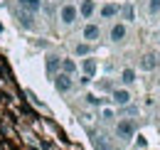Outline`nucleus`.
<instances>
[{
  "mask_svg": "<svg viewBox=\"0 0 160 150\" xmlns=\"http://www.w3.org/2000/svg\"><path fill=\"white\" fill-rule=\"evenodd\" d=\"M91 143H94V148H96V150H116V148L108 145L106 135H101V133H94V135H91Z\"/></svg>",
  "mask_w": 160,
  "mask_h": 150,
  "instance_id": "nucleus-12",
  "label": "nucleus"
},
{
  "mask_svg": "<svg viewBox=\"0 0 160 150\" xmlns=\"http://www.w3.org/2000/svg\"><path fill=\"white\" fill-rule=\"evenodd\" d=\"M121 18L126 20V22H133V20H136V8H133L131 2L121 5Z\"/></svg>",
  "mask_w": 160,
  "mask_h": 150,
  "instance_id": "nucleus-15",
  "label": "nucleus"
},
{
  "mask_svg": "<svg viewBox=\"0 0 160 150\" xmlns=\"http://www.w3.org/2000/svg\"><path fill=\"white\" fill-rule=\"evenodd\" d=\"M160 12V0H148V15H158Z\"/></svg>",
  "mask_w": 160,
  "mask_h": 150,
  "instance_id": "nucleus-19",
  "label": "nucleus"
},
{
  "mask_svg": "<svg viewBox=\"0 0 160 150\" xmlns=\"http://www.w3.org/2000/svg\"><path fill=\"white\" fill-rule=\"evenodd\" d=\"M52 81H54V89L59 91V94H69L72 89H74V79L69 74H64V72H59V74L52 76Z\"/></svg>",
  "mask_w": 160,
  "mask_h": 150,
  "instance_id": "nucleus-3",
  "label": "nucleus"
},
{
  "mask_svg": "<svg viewBox=\"0 0 160 150\" xmlns=\"http://www.w3.org/2000/svg\"><path fill=\"white\" fill-rule=\"evenodd\" d=\"M74 54L77 57H89L91 54V44H89V42H79V44L74 47Z\"/></svg>",
  "mask_w": 160,
  "mask_h": 150,
  "instance_id": "nucleus-17",
  "label": "nucleus"
},
{
  "mask_svg": "<svg viewBox=\"0 0 160 150\" xmlns=\"http://www.w3.org/2000/svg\"><path fill=\"white\" fill-rule=\"evenodd\" d=\"M155 57H158V62H160V52H158V54H155Z\"/></svg>",
  "mask_w": 160,
  "mask_h": 150,
  "instance_id": "nucleus-21",
  "label": "nucleus"
},
{
  "mask_svg": "<svg viewBox=\"0 0 160 150\" xmlns=\"http://www.w3.org/2000/svg\"><path fill=\"white\" fill-rule=\"evenodd\" d=\"M44 67H47V74L54 76L62 72V57L59 54H47L44 57Z\"/></svg>",
  "mask_w": 160,
  "mask_h": 150,
  "instance_id": "nucleus-5",
  "label": "nucleus"
},
{
  "mask_svg": "<svg viewBox=\"0 0 160 150\" xmlns=\"http://www.w3.org/2000/svg\"><path fill=\"white\" fill-rule=\"evenodd\" d=\"M77 20H79V8L74 2H64L59 8V22L64 27H72V25H77Z\"/></svg>",
  "mask_w": 160,
  "mask_h": 150,
  "instance_id": "nucleus-1",
  "label": "nucleus"
},
{
  "mask_svg": "<svg viewBox=\"0 0 160 150\" xmlns=\"http://www.w3.org/2000/svg\"><path fill=\"white\" fill-rule=\"evenodd\" d=\"M62 72L69 74V76H74L77 74V62H74V59H62Z\"/></svg>",
  "mask_w": 160,
  "mask_h": 150,
  "instance_id": "nucleus-16",
  "label": "nucleus"
},
{
  "mask_svg": "<svg viewBox=\"0 0 160 150\" xmlns=\"http://www.w3.org/2000/svg\"><path fill=\"white\" fill-rule=\"evenodd\" d=\"M121 81H123V84H133V81H136V72H133V69H123V72H121Z\"/></svg>",
  "mask_w": 160,
  "mask_h": 150,
  "instance_id": "nucleus-18",
  "label": "nucleus"
},
{
  "mask_svg": "<svg viewBox=\"0 0 160 150\" xmlns=\"http://www.w3.org/2000/svg\"><path fill=\"white\" fill-rule=\"evenodd\" d=\"M94 12H96V2H94V0H81L79 2V18L91 20Z\"/></svg>",
  "mask_w": 160,
  "mask_h": 150,
  "instance_id": "nucleus-9",
  "label": "nucleus"
},
{
  "mask_svg": "<svg viewBox=\"0 0 160 150\" xmlns=\"http://www.w3.org/2000/svg\"><path fill=\"white\" fill-rule=\"evenodd\" d=\"M126 32H128V27H126V22H116L113 27H111V42H123L126 39Z\"/></svg>",
  "mask_w": 160,
  "mask_h": 150,
  "instance_id": "nucleus-10",
  "label": "nucleus"
},
{
  "mask_svg": "<svg viewBox=\"0 0 160 150\" xmlns=\"http://www.w3.org/2000/svg\"><path fill=\"white\" fill-rule=\"evenodd\" d=\"M111 101H113L116 106H128V103H131V91L116 89V91H111Z\"/></svg>",
  "mask_w": 160,
  "mask_h": 150,
  "instance_id": "nucleus-8",
  "label": "nucleus"
},
{
  "mask_svg": "<svg viewBox=\"0 0 160 150\" xmlns=\"http://www.w3.org/2000/svg\"><path fill=\"white\" fill-rule=\"evenodd\" d=\"M86 103H91V106H101V98H96V96H86Z\"/></svg>",
  "mask_w": 160,
  "mask_h": 150,
  "instance_id": "nucleus-20",
  "label": "nucleus"
},
{
  "mask_svg": "<svg viewBox=\"0 0 160 150\" xmlns=\"http://www.w3.org/2000/svg\"><path fill=\"white\" fill-rule=\"evenodd\" d=\"M158 57L155 54H145L143 57V59H140V67H143V69H145V72H153V69H158Z\"/></svg>",
  "mask_w": 160,
  "mask_h": 150,
  "instance_id": "nucleus-13",
  "label": "nucleus"
},
{
  "mask_svg": "<svg viewBox=\"0 0 160 150\" xmlns=\"http://www.w3.org/2000/svg\"><path fill=\"white\" fill-rule=\"evenodd\" d=\"M81 37H84V42H96V39L101 37V27L99 25H94V22H86L84 25V30H81Z\"/></svg>",
  "mask_w": 160,
  "mask_h": 150,
  "instance_id": "nucleus-4",
  "label": "nucleus"
},
{
  "mask_svg": "<svg viewBox=\"0 0 160 150\" xmlns=\"http://www.w3.org/2000/svg\"><path fill=\"white\" fill-rule=\"evenodd\" d=\"M81 72H84V76H94L96 74V59L86 57V59L81 62Z\"/></svg>",
  "mask_w": 160,
  "mask_h": 150,
  "instance_id": "nucleus-14",
  "label": "nucleus"
},
{
  "mask_svg": "<svg viewBox=\"0 0 160 150\" xmlns=\"http://www.w3.org/2000/svg\"><path fill=\"white\" fill-rule=\"evenodd\" d=\"M99 15L103 20L118 18V15H121V5H118V2H106V5H101V8H99Z\"/></svg>",
  "mask_w": 160,
  "mask_h": 150,
  "instance_id": "nucleus-6",
  "label": "nucleus"
},
{
  "mask_svg": "<svg viewBox=\"0 0 160 150\" xmlns=\"http://www.w3.org/2000/svg\"><path fill=\"white\" fill-rule=\"evenodd\" d=\"M15 18L20 20V25L25 27V30H35V15H32V12H27V10L18 8V10H15Z\"/></svg>",
  "mask_w": 160,
  "mask_h": 150,
  "instance_id": "nucleus-7",
  "label": "nucleus"
},
{
  "mask_svg": "<svg viewBox=\"0 0 160 150\" xmlns=\"http://www.w3.org/2000/svg\"><path fill=\"white\" fill-rule=\"evenodd\" d=\"M18 8H22V10H27V12H40L42 10V0H18Z\"/></svg>",
  "mask_w": 160,
  "mask_h": 150,
  "instance_id": "nucleus-11",
  "label": "nucleus"
},
{
  "mask_svg": "<svg viewBox=\"0 0 160 150\" xmlns=\"http://www.w3.org/2000/svg\"><path fill=\"white\" fill-rule=\"evenodd\" d=\"M116 135H118L121 140H131V138L136 135V121H131V118H121L118 123H116Z\"/></svg>",
  "mask_w": 160,
  "mask_h": 150,
  "instance_id": "nucleus-2",
  "label": "nucleus"
}]
</instances>
